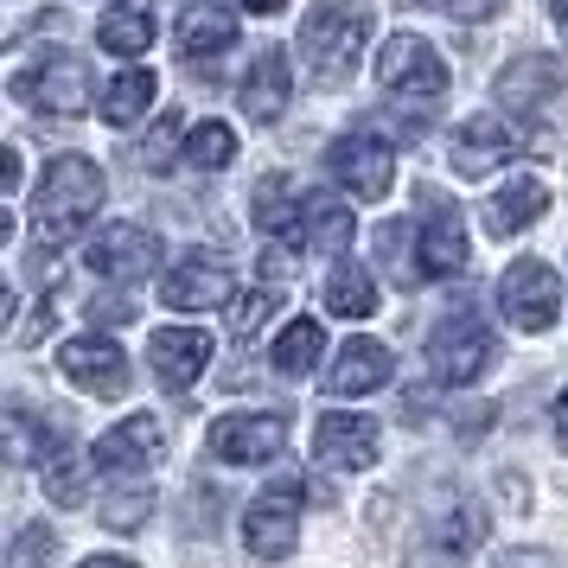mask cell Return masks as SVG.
<instances>
[{
    "mask_svg": "<svg viewBox=\"0 0 568 568\" xmlns=\"http://www.w3.org/2000/svg\"><path fill=\"white\" fill-rule=\"evenodd\" d=\"M7 313H13V294H7V282H0V320H7Z\"/></svg>",
    "mask_w": 568,
    "mask_h": 568,
    "instance_id": "43",
    "label": "cell"
},
{
    "mask_svg": "<svg viewBox=\"0 0 568 568\" xmlns=\"http://www.w3.org/2000/svg\"><path fill=\"white\" fill-rule=\"evenodd\" d=\"M294 243L338 256V250L352 243V211L338 205V199H326V192H301V224H294Z\"/></svg>",
    "mask_w": 568,
    "mask_h": 568,
    "instance_id": "25",
    "label": "cell"
},
{
    "mask_svg": "<svg viewBox=\"0 0 568 568\" xmlns=\"http://www.w3.org/2000/svg\"><path fill=\"white\" fill-rule=\"evenodd\" d=\"M13 97L45 109V115H83L90 109V64L78 52H45L13 78Z\"/></svg>",
    "mask_w": 568,
    "mask_h": 568,
    "instance_id": "6",
    "label": "cell"
},
{
    "mask_svg": "<svg viewBox=\"0 0 568 568\" xmlns=\"http://www.w3.org/2000/svg\"><path fill=\"white\" fill-rule=\"evenodd\" d=\"M243 7H250V13H282L287 0H243Z\"/></svg>",
    "mask_w": 568,
    "mask_h": 568,
    "instance_id": "41",
    "label": "cell"
},
{
    "mask_svg": "<svg viewBox=\"0 0 568 568\" xmlns=\"http://www.w3.org/2000/svg\"><path fill=\"white\" fill-rule=\"evenodd\" d=\"M486 537V517L473 511V505H454V511L428 524V549H422V568H460L473 549Z\"/></svg>",
    "mask_w": 568,
    "mask_h": 568,
    "instance_id": "21",
    "label": "cell"
},
{
    "mask_svg": "<svg viewBox=\"0 0 568 568\" xmlns=\"http://www.w3.org/2000/svg\"><path fill=\"white\" fill-rule=\"evenodd\" d=\"M103 52L115 58H141L148 45H154V13L148 7H115V13H103Z\"/></svg>",
    "mask_w": 568,
    "mask_h": 568,
    "instance_id": "27",
    "label": "cell"
},
{
    "mask_svg": "<svg viewBox=\"0 0 568 568\" xmlns=\"http://www.w3.org/2000/svg\"><path fill=\"white\" fill-rule=\"evenodd\" d=\"M148 358H154V377L166 389H192L211 364V333H199V326H160Z\"/></svg>",
    "mask_w": 568,
    "mask_h": 568,
    "instance_id": "17",
    "label": "cell"
},
{
    "mask_svg": "<svg viewBox=\"0 0 568 568\" xmlns=\"http://www.w3.org/2000/svg\"><path fill=\"white\" fill-rule=\"evenodd\" d=\"M422 236H415V268L422 275H460L466 268V224L440 192H422Z\"/></svg>",
    "mask_w": 568,
    "mask_h": 568,
    "instance_id": "14",
    "label": "cell"
},
{
    "mask_svg": "<svg viewBox=\"0 0 568 568\" xmlns=\"http://www.w3.org/2000/svg\"><path fill=\"white\" fill-rule=\"evenodd\" d=\"M231 45H236V20L224 13V7H211V0L185 7V20H180V52L192 58V64H211V58H224Z\"/></svg>",
    "mask_w": 568,
    "mask_h": 568,
    "instance_id": "24",
    "label": "cell"
},
{
    "mask_svg": "<svg viewBox=\"0 0 568 568\" xmlns=\"http://www.w3.org/2000/svg\"><path fill=\"white\" fill-rule=\"evenodd\" d=\"M97 205H103V166L83 154H58L45 166L39 192H32V236H39V250L78 243L83 224L97 217Z\"/></svg>",
    "mask_w": 568,
    "mask_h": 568,
    "instance_id": "1",
    "label": "cell"
},
{
    "mask_svg": "<svg viewBox=\"0 0 568 568\" xmlns=\"http://www.w3.org/2000/svg\"><path fill=\"white\" fill-rule=\"evenodd\" d=\"M83 568H134L129 556H97V562H83Z\"/></svg>",
    "mask_w": 568,
    "mask_h": 568,
    "instance_id": "42",
    "label": "cell"
},
{
    "mask_svg": "<svg viewBox=\"0 0 568 568\" xmlns=\"http://www.w3.org/2000/svg\"><path fill=\"white\" fill-rule=\"evenodd\" d=\"M377 422L371 415H345V409H333V415H320V428H313V454L333 466V473H364V466L377 460Z\"/></svg>",
    "mask_w": 568,
    "mask_h": 568,
    "instance_id": "16",
    "label": "cell"
},
{
    "mask_svg": "<svg viewBox=\"0 0 568 568\" xmlns=\"http://www.w3.org/2000/svg\"><path fill=\"white\" fill-rule=\"evenodd\" d=\"M377 90H384L389 103L428 109L447 97V64H440V52L422 32H396V39H384V52H377Z\"/></svg>",
    "mask_w": 568,
    "mask_h": 568,
    "instance_id": "3",
    "label": "cell"
},
{
    "mask_svg": "<svg viewBox=\"0 0 568 568\" xmlns=\"http://www.w3.org/2000/svg\"><path fill=\"white\" fill-rule=\"evenodd\" d=\"M389 371H396L389 345H377V338H345L333 371H326V389L333 396H371V389L389 384Z\"/></svg>",
    "mask_w": 568,
    "mask_h": 568,
    "instance_id": "19",
    "label": "cell"
},
{
    "mask_svg": "<svg viewBox=\"0 0 568 568\" xmlns=\"http://www.w3.org/2000/svg\"><path fill=\"white\" fill-rule=\"evenodd\" d=\"M236 160V134L224 122H199V129L185 134V166H199V173H217V166H231Z\"/></svg>",
    "mask_w": 568,
    "mask_h": 568,
    "instance_id": "32",
    "label": "cell"
},
{
    "mask_svg": "<svg viewBox=\"0 0 568 568\" xmlns=\"http://www.w3.org/2000/svg\"><path fill=\"white\" fill-rule=\"evenodd\" d=\"M549 20H556V32H562V45H568V0H549Z\"/></svg>",
    "mask_w": 568,
    "mask_h": 568,
    "instance_id": "40",
    "label": "cell"
},
{
    "mask_svg": "<svg viewBox=\"0 0 568 568\" xmlns=\"http://www.w3.org/2000/svg\"><path fill=\"white\" fill-rule=\"evenodd\" d=\"M52 549H58L52 524H32L27 537L13 542V556H7V568H45V562H52Z\"/></svg>",
    "mask_w": 568,
    "mask_h": 568,
    "instance_id": "34",
    "label": "cell"
},
{
    "mask_svg": "<svg viewBox=\"0 0 568 568\" xmlns=\"http://www.w3.org/2000/svg\"><path fill=\"white\" fill-rule=\"evenodd\" d=\"M364 45H371V7L364 0H320L301 20V58L320 90H338V83L358 71Z\"/></svg>",
    "mask_w": 568,
    "mask_h": 568,
    "instance_id": "2",
    "label": "cell"
},
{
    "mask_svg": "<svg viewBox=\"0 0 568 568\" xmlns=\"http://www.w3.org/2000/svg\"><path fill=\"white\" fill-rule=\"evenodd\" d=\"M7 236H13V217H7V211H0V243H7Z\"/></svg>",
    "mask_w": 568,
    "mask_h": 568,
    "instance_id": "44",
    "label": "cell"
},
{
    "mask_svg": "<svg viewBox=\"0 0 568 568\" xmlns=\"http://www.w3.org/2000/svg\"><path fill=\"white\" fill-rule=\"evenodd\" d=\"M498 358V338L479 313H447L435 333H428V371L440 384H479Z\"/></svg>",
    "mask_w": 568,
    "mask_h": 568,
    "instance_id": "5",
    "label": "cell"
},
{
    "mask_svg": "<svg viewBox=\"0 0 568 568\" xmlns=\"http://www.w3.org/2000/svg\"><path fill=\"white\" fill-rule=\"evenodd\" d=\"M13 185H20V154H13V148H0V199H7Z\"/></svg>",
    "mask_w": 568,
    "mask_h": 568,
    "instance_id": "38",
    "label": "cell"
},
{
    "mask_svg": "<svg viewBox=\"0 0 568 568\" xmlns=\"http://www.w3.org/2000/svg\"><path fill=\"white\" fill-rule=\"evenodd\" d=\"M58 371H64L78 389H90V396H122V389L134 384L129 377V352H122L115 338H103V333L71 338V345L58 352Z\"/></svg>",
    "mask_w": 568,
    "mask_h": 568,
    "instance_id": "12",
    "label": "cell"
},
{
    "mask_svg": "<svg viewBox=\"0 0 568 568\" xmlns=\"http://www.w3.org/2000/svg\"><path fill=\"white\" fill-rule=\"evenodd\" d=\"M231 262L217 256V250H192V256H180V268L160 282V301L173 313H205V307H224L231 301Z\"/></svg>",
    "mask_w": 568,
    "mask_h": 568,
    "instance_id": "10",
    "label": "cell"
},
{
    "mask_svg": "<svg viewBox=\"0 0 568 568\" xmlns=\"http://www.w3.org/2000/svg\"><path fill=\"white\" fill-rule=\"evenodd\" d=\"M154 71H141V64H134V71H122V78L109 83L103 90V122H115V129H129L134 115H141V109L154 103Z\"/></svg>",
    "mask_w": 568,
    "mask_h": 568,
    "instance_id": "28",
    "label": "cell"
},
{
    "mask_svg": "<svg viewBox=\"0 0 568 568\" xmlns=\"http://www.w3.org/2000/svg\"><path fill=\"white\" fill-rule=\"evenodd\" d=\"M166 447L154 415H129V422H115L103 440H97V454L90 460L109 466V473H134V466H154V454Z\"/></svg>",
    "mask_w": 568,
    "mask_h": 568,
    "instance_id": "20",
    "label": "cell"
},
{
    "mask_svg": "<svg viewBox=\"0 0 568 568\" xmlns=\"http://www.w3.org/2000/svg\"><path fill=\"white\" fill-rule=\"evenodd\" d=\"M64 440V415H45L7 396L0 403V460L7 466H32V460H52V447Z\"/></svg>",
    "mask_w": 568,
    "mask_h": 568,
    "instance_id": "13",
    "label": "cell"
},
{
    "mask_svg": "<svg viewBox=\"0 0 568 568\" xmlns=\"http://www.w3.org/2000/svg\"><path fill=\"white\" fill-rule=\"evenodd\" d=\"M301 498H307V479L301 473H282L275 486L256 491V505L243 517V542L256 562H287L294 542H301Z\"/></svg>",
    "mask_w": 568,
    "mask_h": 568,
    "instance_id": "4",
    "label": "cell"
},
{
    "mask_svg": "<svg viewBox=\"0 0 568 568\" xmlns=\"http://www.w3.org/2000/svg\"><path fill=\"white\" fill-rule=\"evenodd\" d=\"M320 352H326V326H320V320H294V326L275 338V371L307 377L313 364H320Z\"/></svg>",
    "mask_w": 568,
    "mask_h": 568,
    "instance_id": "29",
    "label": "cell"
},
{
    "mask_svg": "<svg viewBox=\"0 0 568 568\" xmlns=\"http://www.w3.org/2000/svg\"><path fill=\"white\" fill-rule=\"evenodd\" d=\"M326 307H333L338 320H364V313L377 307V282H371L364 268H333V275H326Z\"/></svg>",
    "mask_w": 568,
    "mask_h": 568,
    "instance_id": "31",
    "label": "cell"
},
{
    "mask_svg": "<svg viewBox=\"0 0 568 568\" xmlns=\"http://www.w3.org/2000/svg\"><path fill=\"white\" fill-rule=\"evenodd\" d=\"M498 307L511 326L524 333H542V326H556V313H562V282H556V268L537 256H524L505 268V282H498Z\"/></svg>",
    "mask_w": 568,
    "mask_h": 568,
    "instance_id": "8",
    "label": "cell"
},
{
    "mask_svg": "<svg viewBox=\"0 0 568 568\" xmlns=\"http://www.w3.org/2000/svg\"><path fill=\"white\" fill-rule=\"evenodd\" d=\"M256 224L268 236H287V243H294V224H301V192H294L287 173H268V180L256 185Z\"/></svg>",
    "mask_w": 568,
    "mask_h": 568,
    "instance_id": "26",
    "label": "cell"
},
{
    "mask_svg": "<svg viewBox=\"0 0 568 568\" xmlns=\"http://www.w3.org/2000/svg\"><path fill=\"white\" fill-rule=\"evenodd\" d=\"M422 7H435V13H447V20H491V13H505V0H422Z\"/></svg>",
    "mask_w": 568,
    "mask_h": 568,
    "instance_id": "36",
    "label": "cell"
},
{
    "mask_svg": "<svg viewBox=\"0 0 568 568\" xmlns=\"http://www.w3.org/2000/svg\"><path fill=\"white\" fill-rule=\"evenodd\" d=\"M326 166H333V180L345 185L352 199H371V205L396 185V154H389V141H377L371 129L338 134L333 148H326Z\"/></svg>",
    "mask_w": 568,
    "mask_h": 568,
    "instance_id": "7",
    "label": "cell"
},
{
    "mask_svg": "<svg viewBox=\"0 0 568 568\" xmlns=\"http://www.w3.org/2000/svg\"><path fill=\"white\" fill-rule=\"evenodd\" d=\"M154 511V498L148 491H122V498H109L103 505V524L109 530H141V517Z\"/></svg>",
    "mask_w": 568,
    "mask_h": 568,
    "instance_id": "35",
    "label": "cell"
},
{
    "mask_svg": "<svg viewBox=\"0 0 568 568\" xmlns=\"http://www.w3.org/2000/svg\"><path fill=\"white\" fill-rule=\"evenodd\" d=\"M542 211H549V185L530 180V173H517L505 192H491L486 199V231L491 236H517L524 224H537Z\"/></svg>",
    "mask_w": 568,
    "mask_h": 568,
    "instance_id": "22",
    "label": "cell"
},
{
    "mask_svg": "<svg viewBox=\"0 0 568 568\" xmlns=\"http://www.w3.org/2000/svg\"><path fill=\"white\" fill-rule=\"evenodd\" d=\"M90 268L103 275V282H141V275H154L160 268V236L148 224H103V236L90 243Z\"/></svg>",
    "mask_w": 568,
    "mask_h": 568,
    "instance_id": "11",
    "label": "cell"
},
{
    "mask_svg": "<svg viewBox=\"0 0 568 568\" xmlns=\"http://www.w3.org/2000/svg\"><path fill=\"white\" fill-rule=\"evenodd\" d=\"M282 307V287H256L250 301H236V320H231V333L236 338H256V326L268 320V313Z\"/></svg>",
    "mask_w": 568,
    "mask_h": 568,
    "instance_id": "33",
    "label": "cell"
},
{
    "mask_svg": "<svg viewBox=\"0 0 568 568\" xmlns=\"http://www.w3.org/2000/svg\"><path fill=\"white\" fill-rule=\"evenodd\" d=\"M568 90V64H556V58H542V52H530V58H517V64H505L498 71V103L505 109H530L537 115L549 97H562Z\"/></svg>",
    "mask_w": 568,
    "mask_h": 568,
    "instance_id": "18",
    "label": "cell"
},
{
    "mask_svg": "<svg viewBox=\"0 0 568 568\" xmlns=\"http://www.w3.org/2000/svg\"><path fill=\"white\" fill-rule=\"evenodd\" d=\"M287 97H294V71H287L282 52H262L256 64H250V78H243V115L250 122H275L287 109Z\"/></svg>",
    "mask_w": 568,
    "mask_h": 568,
    "instance_id": "23",
    "label": "cell"
},
{
    "mask_svg": "<svg viewBox=\"0 0 568 568\" xmlns=\"http://www.w3.org/2000/svg\"><path fill=\"white\" fill-rule=\"evenodd\" d=\"M556 440H562V447H568V389H562V396H556Z\"/></svg>",
    "mask_w": 568,
    "mask_h": 568,
    "instance_id": "39",
    "label": "cell"
},
{
    "mask_svg": "<svg viewBox=\"0 0 568 568\" xmlns=\"http://www.w3.org/2000/svg\"><path fill=\"white\" fill-rule=\"evenodd\" d=\"M90 454H58V460H45V498L52 505H64V511H78V505H90Z\"/></svg>",
    "mask_w": 568,
    "mask_h": 568,
    "instance_id": "30",
    "label": "cell"
},
{
    "mask_svg": "<svg viewBox=\"0 0 568 568\" xmlns=\"http://www.w3.org/2000/svg\"><path fill=\"white\" fill-rule=\"evenodd\" d=\"M173 134H180V115H160V134L148 141V166H166V154H173Z\"/></svg>",
    "mask_w": 568,
    "mask_h": 568,
    "instance_id": "37",
    "label": "cell"
},
{
    "mask_svg": "<svg viewBox=\"0 0 568 568\" xmlns=\"http://www.w3.org/2000/svg\"><path fill=\"white\" fill-rule=\"evenodd\" d=\"M517 148H524V141H517V129L505 122V115H473V122H460V129H454L447 160H454V173L479 180V173H491V166H505Z\"/></svg>",
    "mask_w": 568,
    "mask_h": 568,
    "instance_id": "15",
    "label": "cell"
},
{
    "mask_svg": "<svg viewBox=\"0 0 568 568\" xmlns=\"http://www.w3.org/2000/svg\"><path fill=\"white\" fill-rule=\"evenodd\" d=\"M205 447H211V460H224V466L275 460V454L287 447V422L282 415H217Z\"/></svg>",
    "mask_w": 568,
    "mask_h": 568,
    "instance_id": "9",
    "label": "cell"
}]
</instances>
